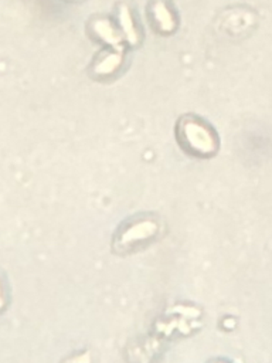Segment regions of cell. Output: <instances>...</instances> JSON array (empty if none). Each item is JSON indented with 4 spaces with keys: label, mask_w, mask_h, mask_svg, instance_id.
<instances>
[{
    "label": "cell",
    "mask_w": 272,
    "mask_h": 363,
    "mask_svg": "<svg viewBox=\"0 0 272 363\" xmlns=\"http://www.w3.org/2000/svg\"><path fill=\"white\" fill-rule=\"evenodd\" d=\"M91 28L92 31L95 33L96 38H99L101 41H105V43H109L112 47L118 45L120 43L119 37L116 35V31L115 28L110 26V23L108 20H95L92 24H91Z\"/></svg>",
    "instance_id": "5b68a950"
},
{
    "label": "cell",
    "mask_w": 272,
    "mask_h": 363,
    "mask_svg": "<svg viewBox=\"0 0 272 363\" xmlns=\"http://www.w3.org/2000/svg\"><path fill=\"white\" fill-rule=\"evenodd\" d=\"M119 18H120L122 27H126V28L123 30L125 34H126V37L129 38V41H130L132 44H136L137 40H139V37H137V34H136V28H135V26H133V20H132V17H130V14H129V11H128L126 7H122V9H120V11H119Z\"/></svg>",
    "instance_id": "8992f818"
},
{
    "label": "cell",
    "mask_w": 272,
    "mask_h": 363,
    "mask_svg": "<svg viewBox=\"0 0 272 363\" xmlns=\"http://www.w3.org/2000/svg\"><path fill=\"white\" fill-rule=\"evenodd\" d=\"M180 147L197 157H211L218 149V138L214 129L196 115H184L176 126Z\"/></svg>",
    "instance_id": "6da1fadb"
},
{
    "label": "cell",
    "mask_w": 272,
    "mask_h": 363,
    "mask_svg": "<svg viewBox=\"0 0 272 363\" xmlns=\"http://www.w3.org/2000/svg\"><path fill=\"white\" fill-rule=\"evenodd\" d=\"M149 16H150L152 26L154 27V30L157 33L170 34L176 30V26H177L176 16L173 14V11L167 3H164L162 0H156L149 7Z\"/></svg>",
    "instance_id": "7a4b0ae2"
},
{
    "label": "cell",
    "mask_w": 272,
    "mask_h": 363,
    "mask_svg": "<svg viewBox=\"0 0 272 363\" xmlns=\"http://www.w3.org/2000/svg\"><path fill=\"white\" fill-rule=\"evenodd\" d=\"M157 231V223L152 218H137L128 224L119 234V242H135L143 238L153 237Z\"/></svg>",
    "instance_id": "3957f363"
},
{
    "label": "cell",
    "mask_w": 272,
    "mask_h": 363,
    "mask_svg": "<svg viewBox=\"0 0 272 363\" xmlns=\"http://www.w3.org/2000/svg\"><path fill=\"white\" fill-rule=\"evenodd\" d=\"M122 65V54L120 51H103L101 52L92 65V74L98 75L101 78L106 77V75H112L115 74Z\"/></svg>",
    "instance_id": "277c9868"
}]
</instances>
